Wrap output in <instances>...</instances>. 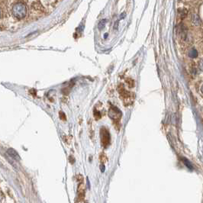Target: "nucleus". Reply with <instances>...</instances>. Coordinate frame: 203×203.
I'll use <instances>...</instances> for the list:
<instances>
[{
  "mask_svg": "<svg viewBox=\"0 0 203 203\" xmlns=\"http://www.w3.org/2000/svg\"><path fill=\"white\" fill-rule=\"evenodd\" d=\"M100 137H101V144L102 147L106 148L110 144V141H111V136L109 130L105 127H102L100 129Z\"/></svg>",
  "mask_w": 203,
  "mask_h": 203,
  "instance_id": "obj_4",
  "label": "nucleus"
},
{
  "mask_svg": "<svg viewBox=\"0 0 203 203\" xmlns=\"http://www.w3.org/2000/svg\"><path fill=\"white\" fill-rule=\"evenodd\" d=\"M189 55L190 57H192V58H195V57H196V56H198L197 51H196V49L192 48V49L189 51Z\"/></svg>",
  "mask_w": 203,
  "mask_h": 203,
  "instance_id": "obj_10",
  "label": "nucleus"
},
{
  "mask_svg": "<svg viewBox=\"0 0 203 203\" xmlns=\"http://www.w3.org/2000/svg\"><path fill=\"white\" fill-rule=\"evenodd\" d=\"M25 2L22 1H18L15 2L12 6L11 12L15 18L17 19H22L25 17L27 13V8L25 5Z\"/></svg>",
  "mask_w": 203,
  "mask_h": 203,
  "instance_id": "obj_1",
  "label": "nucleus"
},
{
  "mask_svg": "<svg viewBox=\"0 0 203 203\" xmlns=\"http://www.w3.org/2000/svg\"><path fill=\"white\" fill-rule=\"evenodd\" d=\"M118 91H119V94H120L121 99H122L123 102H124V105H128L132 104L134 99V94L132 92L127 91L124 89V85L119 84V87H118Z\"/></svg>",
  "mask_w": 203,
  "mask_h": 203,
  "instance_id": "obj_3",
  "label": "nucleus"
},
{
  "mask_svg": "<svg viewBox=\"0 0 203 203\" xmlns=\"http://www.w3.org/2000/svg\"><path fill=\"white\" fill-rule=\"evenodd\" d=\"M99 160L100 161H101L102 164H104L105 163H106V162L108 161V157L105 153H101V154H100Z\"/></svg>",
  "mask_w": 203,
  "mask_h": 203,
  "instance_id": "obj_7",
  "label": "nucleus"
},
{
  "mask_svg": "<svg viewBox=\"0 0 203 203\" xmlns=\"http://www.w3.org/2000/svg\"><path fill=\"white\" fill-rule=\"evenodd\" d=\"M182 161H183V163H184L185 165H186L189 169H193V167H192V164H191V163H190L187 159H186V158H182Z\"/></svg>",
  "mask_w": 203,
  "mask_h": 203,
  "instance_id": "obj_9",
  "label": "nucleus"
},
{
  "mask_svg": "<svg viewBox=\"0 0 203 203\" xmlns=\"http://www.w3.org/2000/svg\"><path fill=\"white\" fill-rule=\"evenodd\" d=\"M192 23H193L195 25H199L200 21H199V17H198L197 15H193V18H192Z\"/></svg>",
  "mask_w": 203,
  "mask_h": 203,
  "instance_id": "obj_12",
  "label": "nucleus"
},
{
  "mask_svg": "<svg viewBox=\"0 0 203 203\" xmlns=\"http://www.w3.org/2000/svg\"><path fill=\"white\" fill-rule=\"evenodd\" d=\"M126 83H128V86H129L130 88H132V87L134 86V79H131V78H128V79H126Z\"/></svg>",
  "mask_w": 203,
  "mask_h": 203,
  "instance_id": "obj_11",
  "label": "nucleus"
},
{
  "mask_svg": "<svg viewBox=\"0 0 203 203\" xmlns=\"http://www.w3.org/2000/svg\"><path fill=\"white\" fill-rule=\"evenodd\" d=\"M85 187L83 182H79V186H78V199L79 201H83L85 199Z\"/></svg>",
  "mask_w": 203,
  "mask_h": 203,
  "instance_id": "obj_5",
  "label": "nucleus"
},
{
  "mask_svg": "<svg viewBox=\"0 0 203 203\" xmlns=\"http://www.w3.org/2000/svg\"><path fill=\"white\" fill-rule=\"evenodd\" d=\"M59 115H60V119L62 121H66V116L65 115V113L63 112H59Z\"/></svg>",
  "mask_w": 203,
  "mask_h": 203,
  "instance_id": "obj_14",
  "label": "nucleus"
},
{
  "mask_svg": "<svg viewBox=\"0 0 203 203\" xmlns=\"http://www.w3.org/2000/svg\"><path fill=\"white\" fill-rule=\"evenodd\" d=\"M201 92L203 93V85L202 86V87H201Z\"/></svg>",
  "mask_w": 203,
  "mask_h": 203,
  "instance_id": "obj_18",
  "label": "nucleus"
},
{
  "mask_svg": "<svg viewBox=\"0 0 203 203\" xmlns=\"http://www.w3.org/2000/svg\"><path fill=\"white\" fill-rule=\"evenodd\" d=\"M199 67L200 70L203 71V59L200 60V61L199 62Z\"/></svg>",
  "mask_w": 203,
  "mask_h": 203,
  "instance_id": "obj_15",
  "label": "nucleus"
},
{
  "mask_svg": "<svg viewBox=\"0 0 203 203\" xmlns=\"http://www.w3.org/2000/svg\"><path fill=\"white\" fill-rule=\"evenodd\" d=\"M105 23H106V20H105V19H104V20H102V21H100L99 23L98 28H99V30L103 29L104 27H105Z\"/></svg>",
  "mask_w": 203,
  "mask_h": 203,
  "instance_id": "obj_13",
  "label": "nucleus"
},
{
  "mask_svg": "<svg viewBox=\"0 0 203 203\" xmlns=\"http://www.w3.org/2000/svg\"><path fill=\"white\" fill-rule=\"evenodd\" d=\"M109 116L113 121L115 126H116V128H118V129H119V127H120L121 119L122 116V113L120 109L115 105H111V107H110L109 111Z\"/></svg>",
  "mask_w": 203,
  "mask_h": 203,
  "instance_id": "obj_2",
  "label": "nucleus"
},
{
  "mask_svg": "<svg viewBox=\"0 0 203 203\" xmlns=\"http://www.w3.org/2000/svg\"><path fill=\"white\" fill-rule=\"evenodd\" d=\"M7 153H8V154L11 157H12L13 159H15V160H20V157H19V154H18V153L16 152L14 149L9 148L7 151Z\"/></svg>",
  "mask_w": 203,
  "mask_h": 203,
  "instance_id": "obj_6",
  "label": "nucleus"
},
{
  "mask_svg": "<svg viewBox=\"0 0 203 203\" xmlns=\"http://www.w3.org/2000/svg\"><path fill=\"white\" fill-rule=\"evenodd\" d=\"M124 16H125V13H123L122 15H120V19H124Z\"/></svg>",
  "mask_w": 203,
  "mask_h": 203,
  "instance_id": "obj_17",
  "label": "nucleus"
},
{
  "mask_svg": "<svg viewBox=\"0 0 203 203\" xmlns=\"http://www.w3.org/2000/svg\"><path fill=\"white\" fill-rule=\"evenodd\" d=\"M93 115H94V118L96 120H99L102 118V114L101 112L99 111V109H94V111H93Z\"/></svg>",
  "mask_w": 203,
  "mask_h": 203,
  "instance_id": "obj_8",
  "label": "nucleus"
},
{
  "mask_svg": "<svg viewBox=\"0 0 203 203\" xmlns=\"http://www.w3.org/2000/svg\"><path fill=\"white\" fill-rule=\"evenodd\" d=\"M100 168H101V171L102 172H104L105 171V166H104V164H102L101 166H100Z\"/></svg>",
  "mask_w": 203,
  "mask_h": 203,
  "instance_id": "obj_16",
  "label": "nucleus"
}]
</instances>
